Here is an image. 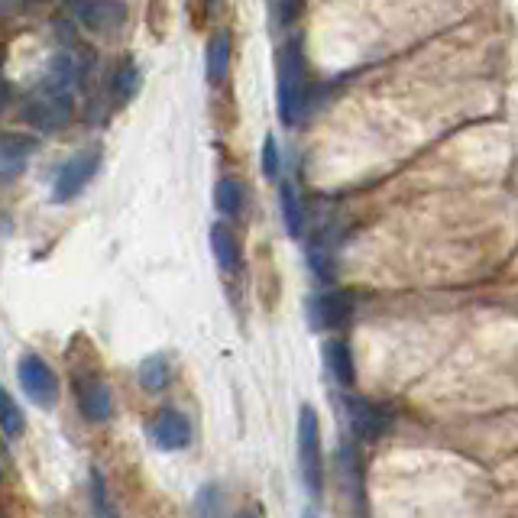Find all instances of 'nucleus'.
Masks as SVG:
<instances>
[{
  "label": "nucleus",
  "instance_id": "f257e3e1",
  "mask_svg": "<svg viewBox=\"0 0 518 518\" xmlns=\"http://www.w3.org/2000/svg\"><path fill=\"white\" fill-rule=\"evenodd\" d=\"M276 104H279V120L285 127H292L298 114L308 111V94H311V81H308V62L302 52V36H292L289 43L279 49V62H276Z\"/></svg>",
  "mask_w": 518,
  "mask_h": 518
},
{
  "label": "nucleus",
  "instance_id": "f03ea898",
  "mask_svg": "<svg viewBox=\"0 0 518 518\" xmlns=\"http://www.w3.org/2000/svg\"><path fill=\"white\" fill-rule=\"evenodd\" d=\"M295 457L298 473L311 499H321L324 493V451H321V421L311 405L298 408V434H295Z\"/></svg>",
  "mask_w": 518,
  "mask_h": 518
},
{
  "label": "nucleus",
  "instance_id": "7ed1b4c3",
  "mask_svg": "<svg viewBox=\"0 0 518 518\" xmlns=\"http://www.w3.org/2000/svg\"><path fill=\"white\" fill-rule=\"evenodd\" d=\"M20 117L39 133H56L72 120V88H62L56 81H43L30 98L23 101Z\"/></svg>",
  "mask_w": 518,
  "mask_h": 518
},
{
  "label": "nucleus",
  "instance_id": "20e7f679",
  "mask_svg": "<svg viewBox=\"0 0 518 518\" xmlns=\"http://www.w3.org/2000/svg\"><path fill=\"white\" fill-rule=\"evenodd\" d=\"M101 156H104L101 146H88V149H81V153H75L72 159H68L56 175V185H52V201L65 204V201H72V198H78L81 192H85L88 182L101 169Z\"/></svg>",
  "mask_w": 518,
  "mask_h": 518
},
{
  "label": "nucleus",
  "instance_id": "39448f33",
  "mask_svg": "<svg viewBox=\"0 0 518 518\" xmlns=\"http://www.w3.org/2000/svg\"><path fill=\"white\" fill-rule=\"evenodd\" d=\"M308 311V324L315 331H340L347 327L353 311H357V298L347 289H331V292H318L305 302Z\"/></svg>",
  "mask_w": 518,
  "mask_h": 518
},
{
  "label": "nucleus",
  "instance_id": "423d86ee",
  "mask_svg": "<svg viewBox=\"0 0 518 518\" xmlns=\"http://www.w3.org/2000/svg\"><path fill=\"white\" fill-rule=\"evenodd\" d=\"M17 379L23 392L30 395V402L39 405V408H52L59 402V379L52 373V366L39 357V353L26 350L20 357V366H17Z\"/></svg>",
  "mask_w": 518,
  "mask_h": 518
},
{
  "label": "nucleus",
  "instance_id": "0eeeda50",
  "mask_svg": "<svg viewBox=\"0 0 518 518\" xmlns=\"http://www.w3.org/2000/svg\"><path fill=\"white\" fill-rule=\"evenodd\" d=\"M68 10L88 33L98 36H117L127 23V7L120 0H68Z\"/></svg>",
  "mask_w": 518,
  "mask_h": 518
},
{
  "label": "nucleus",
  "instance_id": "6e6552de",
  "mask_svg": "<svg viewBox=\"0 0 518 518\" xmlns=\"http://www.w3.org/2000/svg\"><path fill=\"white\" fill-rule=\"evenodd\" d=\"M75 402H78V412L85 415L91 425H104V421H111L114 415L111 386H107L98 373H85L75 379Z\"/></svg>",
  "mask_w": 518,
  "mask_h": 518
},
{
  "label": "nucleus",
  "instance_id": "1a4fd4ad",
  "mask_svg": "<svg viewBox=\"0 0 518 518\" xmlns=\"http://www.w3.org/2000/svg\"><path fill=\"white\" fill-rule=\"evenodd\" d=\"M149 438H153L162 451H182V447L192 444L195 431L192 421H188L179 408H159L149 421Z\"/></svg>",
  "mask_w": 518,
  "mask_h": 518
},
{
  "label": "nucleus",
  "instance_id": "9d476101",
  "mask_svg": "<svg viewBox=\"0 0 518 518\" xmlns=\"http://www.w3.org/2000/svg\"><path fill=\"white\" fill-rule=\"evenodd\" d=\"M344 405H347V418H350L353 431H357V438L376 441L379 434L386 431L389 418H386V412L379 405L360 399V395H344Z\"/></svg>",
  "mask_w": 518,
  "mask_h": 518
},
{
  "label": "nucleus",
  "instance_id": "9b49d317",
  "mask_svg": "<svg viewBox=\"0 0 518 518\" xmlns=\"http://www.w3.org/2000/svg\"><path fill=\"white\" fill-rule=\"evenodd\" d=\"M324 357V366L327 373H331V379L340 386V389H350L353 383H357V366H353V353H350V344L344 337H331L321 350Z\"/></svg>",
  "mask_w": 518,
  "mask_h": 518
},
{
  "label": "nucleus",
  "instance_id": "f8f14e48",
  "mask_svg": "<svg viewBox=\"0 0 518 518\" xmlns=\"http://www.w3.org/2000/svg\"><path fill=\"white\" fill-rule=\"evenodd\" d=\"M36 153V140L23 133H7L4 136V182L10 185L17 175L26 169V162Z\"/></svg>",
  "mask_w": 518,
  "mask_h": 518
},
{
  "label": "nucleus",
  "instance_id": "ddd939ff",
  "mask_svg": "<svg viewBox=\"0 0 518 518\" xmlns=\"http://www.w3.org/2000/svg\"><path fill=\"white\" fill-rule=\"evenodd\" d=\"M211 250H214V259L217 266H221L224 272H237L243 256H240V243H237V234L230 230V224H221L217 221L211 227Z\"/></svg>",
  "mask_w": 518,
  "mask_h": 518
},
{
  "label": "nucleus",
  "instance_id": "4468645a",
  "mask_svg": "<svg viewBox=\"0 0 518 518\" xmlns=\"http://www.w3.org/2000/svg\"><path fill=\"white\" fill-rule=\"evenodd\" d=\"M279 211H282V227L292 240H302L305 234V204L292 188V182H279Z\"/></svg>",
  "mask_w": 518,
  "mask_h": 518
},
{
  "label": "nucleus",
  "instance_id": "2eb2a0df",
  "mask_svg": "<svg viewBox=\"0 0 518 518\" xmlns=\"http://www.w3.org/2000/svg\"><path fill=\"white\" fill-rule=\"evenodd\" d=\"M227 68H230V36L227 33H214L211 43H208V52H204V78H208V85H221L227 78Z\"/></svg>",
  "mask_w": 518,
  "mask_h": 518
},
{
  "label": "nucleus",
  "instance_id": "dca6fc26",
  "mask_svg": "<svg viewBox=\"0 0 518 518\" xmlns=\"http://www.w3.org/2000/svg\"><path fill=\"white\" fill-rule=\"evenodd\" d=\"M243 204H247V192H243V182L234 175H224L221 182L214 185V208L224 217H240Z\"/></svg>",
  "mask_w": 518,
  "mask_h": 518
},
{
  "label": "nucleus",
  "instance_id": "f3484780",
  "mask_svg": "<svg viewBox=\"0 0 518 518\" xmlns=\"http://www.w3.org/2000/svg\"><path fill=\"white\" fill-rule=\"evenodd\" d=\"M136 379H140V386L146 392H162L169 383H172V363L166 353H153V357H146L140 363V370H136Z\"/></svg>",
  "mask_w": 518,
  "mask_h": 518
},
{
  "label": "nucleus",
  "instance_id": "a211bd4d",
  "mask_svg": "<svg viewBox=\"0 0 518 518\" xmlns=\"http://www.w3.org/2000/svg\"><path fill=\"white\" fill-rule=\"evenodd\" d=\"M88 496H91V518H120L111 493H107L104 473L98 467H94L91 476H88Z\"/></svg>",
  "mask_w": 518,
  "mask_h": 518
},
{
  "label": "nucleus",
  "instance_id": "6ab92c4d",
  "mask_svg": "<svg viewBox=\"0 0 518 518\" xmlns=\"http://www.w3.org/2000/svg\"><path fill=\"white\" fill-rule=\"evenodd\" d=\"M140 85H143V72H140V65H136L133 59H127V62L114 72V81H111L114 101H117V104L133 101V98H136V91H140Z\"/></svg>",
  "mask_w": 518,
  "mask_h": 518
},
{
  "label": "nucleus",
  "instance_id": "aec40b11",
  "mask_svg": "<svg viewBox=\"0 0 518 518\" xmlns=\"http://www.w3.org/2000/svg\"><path fill=\"white\" fill-rule=\"evenodd\" d=\"M224 512V489L217 483H204L192 502V518H221Z\"/></svg>",
  "mask_w": 518,
  "mask_h": 518
},
{
  "label": "nucleus",
  "instance_id": "412c9836",
  "mask_svg": "<svg viewBox=\"0 0 518 518\" xmlns=\"http://www.w3.org/2000/svg\"><path fill=\"white\" fill-rule=\"evenodd\" d=\"M0 412H4V438H17V434L23 431V412L17 408V402H13L10 392H0Z\"/></svg>",
  "mask_w": 518,
  "mask_h": 518
},
{
  "label": "nucleus",
  "instance_id": "4be33fe9",
  "mask_svg": "<svg viewBox=\"0 0 518 518\" xmlns=\"http://www.w3.org/2000/svg\"><path fill=\"white\" fill-rule=\"evenodd\" d=\"M263 175L269 182H279L282 179V153H279V143H276V136H266L263 140Z\"/></svg>",
  "mask_w": 518,
  "mask_h": 518
},
{
  "label": "nucleus",
  "instance_id": "5701e85b",
  "mask_svg": "<svg viewBox=\"0 0 518 518\" xmlns=\"http://www.w3.org/2000/svg\"><path fill=\"white\" fill-rule=\"evenodd\" d=\"M302 0H276V7H272V13H276V23L279 26H289L298 13H302Z\"/></svg>",
  "mask_w": 518,
  "mask_h": 518
},
{
  "label": "nucleus",
  "instance_id": "b1692460",
  "mask_svg": "<svg viewBox=\"0 0 518 518\" xmlns=\"http://www.w3.org/2000/svg\"><path fill=\"white\" fill-rule=\"evenodd\" d=\"M234 518H263V512H259V509H240Z\"/></svg>",
  "mask_w": 518,
  "mask_h": 518
},
{
  "label": "nucleus",
  "instance_id": "393cba45",
  "mask_svg": "<svg viewBox=\"0 0 518 518\" xmlns=\"http://www.w3.org/2000/svg\"><path fill=\"white\" fill-rule=\"evenodd\" d=\"M302 518H318V512L315 509H305V515Z\"/></svg>",
  "mask_w": 518,
  "mask_h": 518
},
{
  "label": "nucleus",
  "instance_id": "a878e982",
  "mask_svg": "<svg viewBox=\"0 0 518 518\" xmlns=\"http://www.w3.org/2000/svg\"><path fill=\"white\" fill-rule=\"evenodd\" d=\"M204 4H208V7H217V4H221V0H204Z\"/></svg>",
  "mask_w": 518,
  "mask_h": 518
}]
</instances>
